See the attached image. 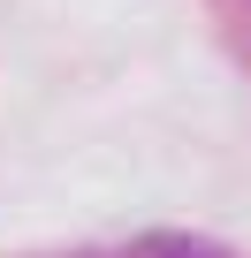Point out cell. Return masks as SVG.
<instances>
[{
    "label": "cell",
    "mask_w": 251,
    "mask_h": 258,
    "mask_svg": "<svg viewBox=\"0 0 251 258\" xmlns=\"http://www.w3.org/2000/svg\"><path fill=\"white\" fill-rule=\"evenodd\" d=\"M130 258H221V250H213V243H198V235L160 228V235H137V243H130Z\"/></svg>",
    "instance_id": "1"
}]
</instances>
